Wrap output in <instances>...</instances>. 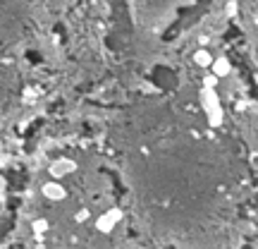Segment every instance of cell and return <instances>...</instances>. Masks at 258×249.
Segmentation results:
<instances>
[{"mask_svg":"<svg viewBox=\"0 0 258 249\" xmlns=\"http://www.w3.org/2000/svg\"><path fill=\"white\" fill-rule=\"evenodd\" d=\"M201 98H203V106H206V113H208V123L220 124L222 113H220V106H218V93L213 89H203Z\"/></svg>","mask_w":258,"mask_h":249,"instance_id":"cell-1","label":"cell"},{"mask_svg":"<svg viewBox=\"0 0 258 249\" xmlns=\"http://www.w3.org/2000/svg\"><path fill=\"white\" fill-rule=\"evenodd\" d=\"M122 216H125V214H122V209H120V206H112V209H108L103 216H98L93 225H96V230H98V232H112V228L122 220Z\"/></svg>","mask_w":258,"mask_h":249,"instance_id":"cell-2","label":"cell"},{"mask_svg":"<svg viewBox=\"0 0 258 249\" xmlns=\"http://www.w3.org/2000/svg\"><path fill=\"white\" fill-rule=\"evenodd\" d=\"M77 170V163L72 158H55L51 163V168H48V173H51V178L53 180H60L65 178V175H70Z\"/></svg>","mask_w":258,"mask_h":249,"instance_id":"cell-3","label":"cell"},{"mask_svg":"<svg viewBox=\"0 0 258 249\" xmlns=\"http://www.w3.org/2000/svg\"><path fill=\"white\" fill-rule=\"evenodd\" d=\"M41 192L46 199H51V201H62L65 196H67V189L57 182V180H51V182H46L43 187H41Z\"/></svg>","mask_w":258,"mask_h":249,"instance_id":"cell-4","label":"cell"},{"mask_svg":"<svg viewBox=\"0 0 258 249\" xmlns=\"http://www.w3.org/2000/svg\"><path fill=\"white\" fill-rule=\"evenodd\" d=\"M230 60L227 58H213V62H210V72L215 74V77H227L230 74Z\"/></svg>","mask_w":258,"mask_h":249,"instance_id":"cell-5","label":"cell"},{"mask_svg":"<svg viewBox=\"0 0 258 249\" xmlns=\"http://www.w3.org/2000/svg\"><path fill=\"white\" fill-rule=\"evenodd\" d=\"M194 62H196L199 67H210V62H213V55L208 53L206 48H199V51L194 53Z\"/></svg>","mask_w":258,"mask_h":249,"instance_id":"cell-6","label":"cell"},{"mask_svg":"<svg viewBox=\"0 0 258 249\" xmlns=\"http://www.w3.org/2000/svg\"><path fill=\"white\" fill-rule=\"evenodd\" d=\"M31 228H34V232H36V240H41V235H43V232H48V228H51V223H48L46 218H36Z\"/></svg>","mask_w":258,"mask_h":249,"instance_id":"cell-7","label":"cell"},{"mask_svg":"<svg viewBox=\"0 0 258 249\" xmlns=\"http://www.w3.org/2000/svg\"><path fill=\"white\" fill-rule=\"evenodd\" d=\"M218 79H220V77H215V74L210 72V74L203 77V87H206V89H215V87H218Z\"/></svg>","mask_w":258,"mask_h":249,"instance_id":"cell-8","label":"cell"},{"mask_svg":"<svg viewBox=\"0 0 258 249\" xmlns=\"http://www.w3.org/2000/svg\"><path fill=\"white\" fill-rule=\"evenodd\" d=\"M89 209H79V211H77V214H74V220H77V223H86V220H89Z\"/></svg>","mask_w":258,"mask_h":249,"instance_id":"cell-9","label":"cell"}]
</instances>
